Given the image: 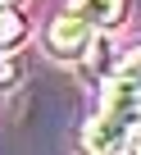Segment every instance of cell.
<instances>
[{
  "mask_svg": "<svg viewBox=\"0 0 141 155\" xmlns=\"http://www.w3.org/2000/svg\"><path fill=\"white\" fill-rule=\"evenodd\" d=\"M73 14L87 18L91 28H114V23H123L127 5L123 0H73Z\"/></svg>",
  "mask_w": 141,
  "mask_h": 155,
  "instance_id": "3957f363",
  "label": "cell"
},
{
  "mask_svg": "<svg viewBox=\"0 0 141 155\" xmlns=\"http://www.w3.org/2000/svg\"><path fill=\"white\" fill-rule=\"evenodd\" d=\"M91 41H96V28H91L87 18H78L73 9L59 14V18H50V28H46V46H50V55H59V59H82V55L91 50Z\"/></svg>",
  "mask_w": 141,
  "mask_h": 155,
  "instance_id": "7a4b0ae2",
  "label": "cell"
},
{
  "mask_svg": "<svg viewBox=\"0 0 141 155\" xmlns=\"http://www.w3.org/2000/svg\"><path fill=\"white\" fill-rule=\"evenodd\" d=\"M18 37H23V18L5 5V0H0V46H14Z\"/></svg>",
  "mask_w": 141,
  "mask_h": 155,
  "instance_id": "277c9868",
  "label": "cell"
},
{
  "mask_svg": "<svg viewBox=\"0 0 141 155\" xmlns=\"http://www.w3.org/2000/svg\"><path fill=\"white\" fill-rule=\"evenodd\" d=\"M141 128V55L123 59V68L109 78L105 105L87 123V155H132V137Z\"/></svg>",
  "mask_w": 141,
  "mask_h": 155,
  "instance_id": "6da1fadb",
  "label": "cell"
},
{
  "mask_svg": "<svg viewBox=\"0 0 141 155\" xmlns=\"http://www.w3.org/2000/svg\"><path fill=\"white\" fill-rule=\"evenodd\" d=\"M136 137H141V128H136Z\"/></svg>",
  "mask_w": 141,
  "mask_h": 155,
  "instance_id": "5b68a950",
  "label": "cell"
}]
</instances>
